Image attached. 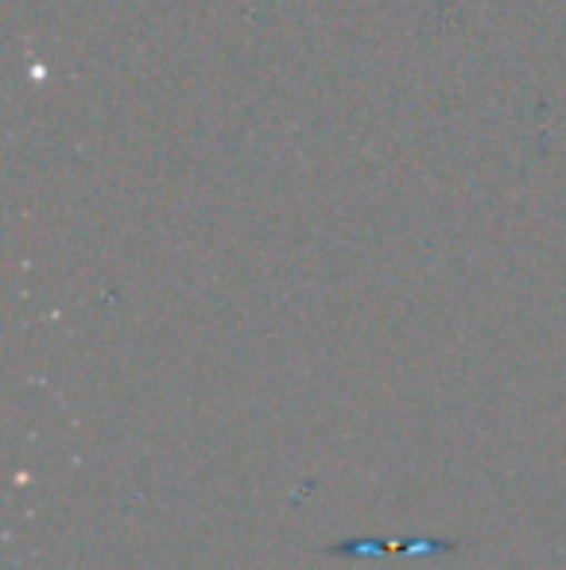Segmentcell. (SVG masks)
Listing matches in <instances>:
<instances>
[{"instance_id":"cell-1","label":"cell","mask_w":566,"mask_h":570,"mask_svg":"<svg viewBox=\"0 0 566 570\" xmlns=\"http://www.w3.org/2000/svg\"><path fill=\"white\" fill-rule=\"evenodd\" d=\"M458 543L450 540H411V543H380V540H349V543H330L326 556L341 559V556H446Z\"/></svg>"}]
</instances>
